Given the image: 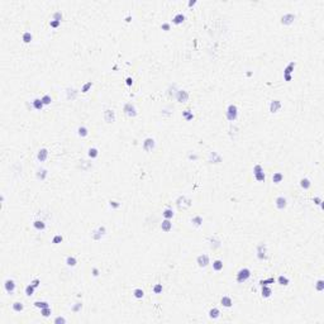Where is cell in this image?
<instances>
[{
    "mask_svg": "<svg viewBox=\"0 0 324 324\" xmlns=\"http://www.w3.org/2000/svg\"><path fill=\"white\" fill-rule=\"evenodd\" d=\"M315 289H317V291H323L324 290V281L318 280L317 284H315Z\"/></svg>",
    "mask_w": 324,
    "mask_h": 324,
    "instance_id": "cell-45",
    "label": "cell"
},
{
    "mask_svg": "<svg viewBox=\"0 0 324 324\" xmlns=\"http://www.w3.org/2000/svg\"><path fill=\"white\" fill-rule=\"evenodd\" d=\"M213 270L214 271H222L223 270V261L222 260H215L214 262H213Z\"/></svg>",
    "mask_w": 324,
    "mask_h": 324,
    "instance_id": "cell-28",
    "label": "cell"
},
{
    "mask_svg": "<svg viewBox=\"0 0 324 324\" xmlns=\"http://www.w3.org/2000/svg\"><path fill=\"white\" fill-rule=\"evenodd\" d=\"M34 290H36V287H34L32 284H29L28 286L25 287V290H24V291H25V295H27V296H32V295L34 294Z\"/></svg>",
    "mask_w": 324,
    "mask_h": 324,
    "instance_id": "cell-39",
    "label": "cell"
},
{
    "mask_svg": "<svg viewBox=\"0 0 324 324\" xmlns=\"http://www.w3.org/2000/svg\"><path fill=\"white\" fill-rule=\"evenodd\" d=\"M33 227L36 228L37 231H44L46 229V223L43 222V220L37 219V220H34V222H33Z\"/></svg>",
    "mask_w": 324,
    "mask_h": 324,
    "instance_id": "cell-22",
    "label": "cell"
},
{
    "mask_svg": "<svg viewBox=\"0 0 324 324\" xmlns=\"http://www.w3.org/2000/svg\"><path fill=\"white\" fill-rule=\"evenodd\" d=\"M289 283H290V280H289L286 276H284V275H280L279 277H277V284H279V285H281V286H287V285H289Z\"/></svg>",
    "mask_w": 324,
    "mask_h": 324,
    "instance_id": "cell-26",
    "label": "cell"
},
{
    "mask_svg": "<svg viewBox=\"0 0 324 324\" xmlns=\"http://www.w3.org/2000/svg\"><path fill=\"white\" fill-rule=\"evenodd\" d=\"M219 315H220V311L218 308H212V309L209 310V318L216 319V318H219Z\"/></svg>",
    "mask_w": 324,
    "mask_h": 324,
    "instance_id": "cell-29",
    "label": "cell"
},
{
    "mask_svg": "<svg viewBox=\"0 0 324 324\" xmlns=\"http://www.w3.org/2000/svg\"><path fill=\"white\" fill-rule=\"evenodd\" d=\"M91 87H93V81H87V82H85L82 85V87H81V93H84V94H86L87 91H89Z\"/></svg>",
    "mask_w": 324,
    "mask_h": 324,
    "instance_id": "cell-38",
    "label": "cell"
},
{
    "mask_svg": "<svg viewBox=\"0 0 324 324\" xmlns=\"http://www.w3.org/2000/svg\"><path fill=\"white\" fill-rule=\"evenodd\" d=\"M41 99H42V101H43L44 105H49L52 103V98L49 96V95H43Z\"/></svg>",
    "mask_w": 324,
    "mask_h": 324,
    "instance_id": "cell-44",
    "label": "cell"
},
{
    "mask_svg": "<svg viewBox=\"0 0 324 324\" xmlns=\"http://www.w3.org/2000/svg\"><path fill=\"white\" fill-rule=\"evenodd\" d=\"M161 229L163 232H170L172 229V223H171V219H163L162 223H161Z\"/></svg>",
    "mask_w": 324,
    "mask_h": 324,
    "instance_id": "cell-15",
    "label": "cell"
},
{
    "mask_svg": "<svg viewBox=\"0 0 324 324\" xmlns=\"http://www.w3.org/2000/svg\"><path fill=\"white\" fill-rule=\"evenodd\" d=\"M41 314H42V317H44V318H48L49 315L52 314V310H51V308H43V309H41Z\"/></svg>",
    "mask_w": 324,
    "mask_h": 324,
    "instance_id": "cell-41",
    "label": "cell"
},
{
    "mask_svg": "<svg viewBox=\"0 0 324 324\" xmlns=\"http://www.w3.org/2000/svg\"><path fill=\"white\" fill-rule=\"evenodd\" d=\"M300 186H302V189H304V190H308V189H310V186H311V182H310V180H309V179H306V177H303L302 180H300Z\"/></svg>",
    "mask_w": 324,
    "mask_h": 324,
    "instance_id": "cell-25",
    "label": "cell"
},
{
    "mask_svg": "<svg viewBox=\"0 0 324 324\" xmlns=\"http://www.w3.org/2000/svg\"><path fill=\"white\" fill-rule=\"evenodd\" d=\"M55 323H56V324H58V323H62V324H63V323H66V319L62 318V317H57V318L55 319Z\"/></svg>",
    "mask_w": 324,
    "mask_h": 324,
    "instance_id": "cell-53",
    "label": "cell"
},
{
    "mask_svg": "<svg viewBox=\"0 0 324 324\" xmlns=\"http://www.w3.org/2000/svg\"><path fill=\"white\" fill-rule=\"evenodd\" d=\"M33 305L36 306V308H38V309H43V308H48L49 304L47 302H39V300H38V302L33 303Z\"/></svg>",
    "mask_w": 324,
    "mask_h": 324,
    "instance_id": "cell-37",
    "label": "cell"
},
{
    "mask_svg": "<svg viewBox=\"0 0 324 324\" xmlns=\"http://www.w3.org/2000/svg\"><path fill=\"white\" fill-rule=\"evenodd\" d=\"M284 79H285V81H291L292 75H284Z\"/></svg>",
    "mask_w": 324,
    "mask_h": 324,
    "instance_id": "cell-56",
    "label": "cell"
},
{
    "mask_svg": "<svg viewBox=\"0 0 324 324\" xmlns=\"http://www.w3.org/2000/svg\"><path fill=\"white\" fill-rule=\"evenodd\" d=\"M283 180H284V175L281 172H275L272 175V181L275 182V184H280Z\"/></svg>",
    "mask_w": 324,
    "mask_h": 324,
    "instance_id": "cell-33",
    "label": "cell"
},
{
    "mask_svg": "<svg viewBox=\"0 0 324 324\" xmlns=\"http://www.w3.org/2000/svg\"><path fill=\"white\" fill-rule=\"evenodd\" d=\"M77 134H79V137H81V138H85V137L89 134V129H87L85 125H81V127L77 128Z\"/></svg>",
    "mask_w": 324,
    "mask_h": 324,
    "instance_id": "cell-23",
    "label": "cell"
},
{
    "mask_svg": "<svg viewBox=\"0 0 324 324\" xmlns=\"http://www.w3.org/2000/svg\"><path fill=\"white\" fill-rule=\"evenodd\" d=\"M162 290H163L162 284H156L155 286H153V292H155V294H161Z\"/></svg>",
    "mask_w": 324,
    "mask_h": 324,
    "instance_id": "cell-47",
    "label": "cell"
},
{
    "mask_svg": "<svg viewBox=\"0 0 324 324\" xmlns=\"http://www.w3.org/2000/svg\"><path fill=\"white\" fill-rule=\"evenodd\" d=\"M30 284H32L33 286L37 289L38 286H39V284H41V280H39V279H33L32 281H30Z\"/></svg>",
    "mask_w": 324,
    "mask_h": 324,
    "instance_id": "cell-51",
    "label": "cell"
},
{
    "mask_svg": "<svg viewBox=\"0 0 324 324\" xmlns=\"http://www.w3.org/2000/svg\"><path fill=\"white\" fill-rule=\"evenodd\" d=\"M131 19H132V17H131V15H128V17L125 18V22H131Z\"/></svg>",
    "mask_w": 324,
    "mask_h": 324,
    "instance_id": "cell-59",
    "label": "cell"
},
{
    "mask_svg": "<svg viewBox=\"0 0 324 324\" xmlns=\"http://www.w3.org/2000/svg\"><path fill=\"white\" fill-rule=\"evenodd\" d=\"M109 205H110L112 208H114V209H118V208L120 207V203H118V201H115V200H110V201H109Z\"/></svg>",
    "mask_w": 324,
    "mask_h": 324,
    "instance_id": "cell-48",
    "label": "cell"
},
{
    "mask_svg": "<svg viewBox=\"0 0 324 324\" xmlns=\"http://www.w3.org/2000/svg\"><path fill=\"white\" fill-rule=\"evenodd\" d=\"M281 106H283V104H281L280 100H272L271 103H270V112L277 113L281 109Z\"/></svg>",
    "mask_w": 324,
    "mask_h": 324,
    "instance_id": "cell-14",
    "label": "cell"
},
{
    "mask_svg": "<svg viewBox=\"0 0 324 324\" xmlns=\"http://www.w3.org/2000/svg\"><path fill=\"white\" fill-rule=\"evenodd\" d=\"M32 105H33V108L36 109V110H42V109H43V106H44L43 101H42V99H38V98H36V99H34V100L32 101Z\"/></svg>",
    "mask_w": 324,
    "mask_h": 324,
    "instance_id": "cell-21",
    "label": "cell"
},
{
    "mask_svg": "<svg viewBox=\"0 0 324 324\" xmlns=\"http://www.w3.org/2000/svg\"><path fill=\"white\" fill-rule=\"evenodd\" d=\"M32 39H33V36H32V33H30V32H24V33H23L22 41L24 42V43H30Z\"/></svg>",
    "mask_w": 324,
    "mask_h": 324,
    "instance_id": "cell-32",
    "label": "cell"
},
{
    "mask_svg": "<svg viewBox=\"0 0 324 324\" xmlns=\"http://www.w3.org/2000/svg\"><path fill=\"white\" fill-rule=\"evenodd\" d=\"M275 205H276V208L279 209V210H284L285 208L287 207V200H286V197L285 196H277L276 197V200H275Z\"/></svg>",
    "mask_w": 324,
    "mask_h": 324,
    "instance_id": "cell-8",
    "label": "cell"
},
{
    "mask_svg": "<svg viewBox=\"0 0 324 324\" xmlns=\"http://www.w3.org/2000/svg\"><path fill=\"white\" fill-rule=\"evenodd\" d=\"M11 308H13V310L17 311V313H20V311L24 310V305H23L20 302H15V303H13Z\"/></svg>",
    "mask_w": 324,
    "mask_h": 324,
    "instance_id": "cell-31",
    "label": "cell"
},
{
    "mask_svg": "<svg viewBox=\"0 0 324 324\" xmlns=\"http://www.w3.org/2000/svg\"><path fill=\"white\" fill-rule=\"evenodd\" d=\"M53 20H58V22H61L62 20V18H63V15H62V13H61V11H55V13H53Z\"/></svg>",
    "mask_w": 324,
    "mask_h": 324,
    "instance_id": "cell-46",
    "label": "cell"
},
{
    "mask_svg": "<svg viewBox=\"0 0 324 324\" xmlns=\"http://www.w3.org/2000/svg\"><path fill=\"white\" fill-rule=\"evenodd\" d=\"M104 119L106 123H113L115 120V112L113 109H106L104 112Z\"/></svg>",
    "mask_w": 324,
    "mask_h": 324,
    "instance_id": "cell-12",
    "label": "cell"
},
{
    "mask_svg": "<svg viewBox=\"0 0 324 324\" xmlns=\"http://www.w3.org/2000/svg\"><path fill=\"white\" fill-rule=\"evenodd\" d=\"M182 117H184L185 120H188V122H190V120L194 119V114H193V112H190L189 109H186V110H184V112H182Z\"/></svg>",
    "mask_w": 324,
    "mask_h": 324,
    "instance_id": "cell-35",
    "label": "cell"
},
{
    "mask_svg": "<svg viewBox=\"0 0 324 324\" xmlns=\"http://www.w3.org/2000/svg\"><path fill=\"white\" fill-rule=\"evenodd\" d=\"M266 248H267L266 243H260V245L257 246V258L258 260H261V261L267 260V251H266Z\"/></svg>",
    "mask_w": 324,
    "mask_h": 324,
    "instance_id": "cell-4",
    "label": "cell"
},
{
    "mask_svg": "<svg viewBox=\"0 0 324 324\" xmlns=\"http://www.w3.org/2000/svg\"><path fill=\"white\" fill-rule=\"evenodd\" d=\"M185 19H186L185 14H182V13H177V14L172 18V23H174V24H176V25H179V24H182V23L185 22Z\"/></svg>",
    "mask_w": 324,
    "mask_h": 324,
    "instance_id": "cell-17",
    "label": "cell"
},
{
    "mask_svg": "<svg viewBox=\"0 0 324 324\" xmlns=\"http://www.w3.org/2000/svg\"><path fill=\"white\" fill-rule=\"evenodd\" d=\"M314 203L317 204V205H322V203H323V201H322V199H320V197L315 196V197H314Z\"/></svg>",
    "mask_w": 324,
    "mask_h": 324,
    "instance_id": "cell-55",
    "label": "cell"
},
{
    "mask_svg": "<svg viewBox=\"0 0 324 324\" xmlns=\"http://www.w3.org/2000/svg\"><path fill=\"white\" fill-rule=\"evenodd\" d=\"M48 158V150L47 148H41L37 153V160L39 162H44Z\"/></svg>",
    "mask_w": 324,
    "mask_h": 324,
    "instance_id": "cell-13",
    "label": "cell"
},
{
    "mask_svg": "<svg viewBox=\"0 0 324 324\" xmlns=\"http://www.w3.org/2000/svg\"><path fill=\"white\" fill-rule=\"evenodd\" d=\"M123 112L127 114L129 118H134L137 115V109H136L134 104H132V103H127V104H124Z\"/></svg>",
    "mask_w": 324,
    "mask_h": 324,
    "instance_id": "cell-5",
    "label": "cell"
},
{
    "mask_svg": "<svg viewBox=\"0 0 324 324\" xmlns=\"http://www.w3.org/2000/svg\"><path fill=\"white\" fill-rule=\"evenodd\" d=\"M66 265L68 267H75L77 265V260L74 257V256H67L66 257Z\"/></svg>",
    "mask_w": 324,
    "mask_h": 324,
    "instance_id": "cell-27",
    "label": "cell"
},
{
    "mask_svg": "<svg viewBox=\"0 0 324 324\" xmlns=\"http://www.w3.org/2000/svg\"><path fill=\"white\" fill-rule=\"evenodd\" d=\"M162 215H163V218H165V219H172L174 215H175V213H174L172 209L167 208V209H165V210H163Z\"/></svg>",
    "mask_w": 324,
    "mask_h": 324,
    "instance_id": "cell-30",
    "label": "cell"
},
{
    "mask_svg": "<svg viewBox=\"0 0 324 324\" xmlns=\"http://www.w3.org/2000/svg\"><path fill=\"white\" fill-rule=\"evenodd\" d=\"M105 232H106V229H105V227H99L96 231L94 232L93 233V238L95 239V241H98V239H100L103 235L105 234Z\"/></svg>",
    "mask_w": 324,
    "mask_h": 324,
    "instance_id": "cell-16",
    "label": "cell"
},
{
    "mask_svg": "<svg viewBox=\"0 0 324 324\" xmlns=\"http://www.w3.org/2000/svg\"><path fill=\"white\" fill-rule=\"evenodd\" d=\"M226 117L227 119L229 122H234L235 119L238 118V108L237 105L234 104H229L227 108V112H226Z\"/></svg>",
    "mask_w": 324,
    "mask_h": 324,
    "instance_id": "cell-2",
    "label": "cell"
},
{
    "mask_svg": "<svg viewBox=\"0 0 324 324\" xmlns=\"http://www.w3.org/2000/svg\"><path fill=\"white\" fill-rule=\"evenodd\" d=\"M62 241H63V237H62V235H60V234H56L55 237L52 238V243H53V245H58V243H61Z\"/></svg>",
    "mask_w": 324,
    "mask_h": 324,
    "instance_id": "cell-43",
    "label": "cell"
},
{
    "mask_svg": "<svg viewBox=\"0 0 324 324\" xmlns=\"http://www.w3.org/2000/svg\"><path fill=\"white\" fill-rule=\"evenodd\" d=\"M4 289H5V291L8 292V294H13L14 290H15V281L11 280V279L5 280V283H4Z\"/></svg>",
    "mask_w": 324,
    "mask_h": 324,
    "instance_id": "cell-11",
    "label": "cell"
},
{
    "mask_svg": "<svg viewBox=\"0 0 324 324\" xmlns=\"http://www.w3.org/2000/svg\"><path fill=\"white\" fill-rule=\"evenodd\" d=\"M296 19V15L295 14H292V13H286V14H284L283 17H281V23H283V24H285V25H289V24H291V23H294V20Z\"/></svg>",
    "mask_w": 324,
    "mask_h": 324,
    "instance_id": "cell-9",
    "label": "cell"
},
{
    "mask_svg": "<svg viewBox=\"0 0 324 324\" xmlns=\"http://www.w3.org/2000/svg\"><path fill=\"white\" fill-rule=\"evenodd\" d=\"M93 275L96 277V276H99V268H96V267H93Z\"/></svg>",
    "mask_w": 324,
    "mask_h": 324,
    "instance_id": "cell-57",
    "label": "cell"
},
{
    "mask_svg": "<svg viewBox=\"0 0 324 324\" xmlns=\"http://www.w3.org/2000/svg\"><path fill=\"white\" fill-rule=\"evenodd\" d=\"M275 279L273 277H270V279H266V280H261L260 281V285L261 286H264V285H270V284H275Z\"/></svg>",
    "mask_w": 324,
    "mask_h": 324,
    "instance_id": "cell-42",
    "label": "cell"
},
{
    "mask_svg": "<svg viewBox=\"0 0 324 324\" xmlns=\"http://www.w3.org/2000/svg\"><path fill=\"white\" fill-rule=\"evenodd\" d=\"M82 308V304L81 303H76V305L72 306V311H75V313H77V311Z\"/></svg>",
    "mask_w": 324,
    "mask_h": 324,
    "instance_id": "cell-50",
    "label": "cell"
},
{
    "mask_svg": "<svg viewBox=\"0 0 324 324\" xmlns=\"http://www.w3.org/2000/svg\"><path fill=\"white\" fill-rule=\"evenodd\" d=\"M191 223L194 224V226H196V227H200L201 224H203V218H201L200 215H195V216H193V218H191Z\"/></svg>",
    "mask_w": 324,
    "mask_h": 324,
    "instance_id": "cell-34",
    "label": "cell"
},
{
    "mask_svg": "<svg viewBox=\"0 0 324 324\" xmlns=\"http://www.w3.org/2000/svg\"><path fill=\"white\" fill-rule=\"evenodd\" d=\"M170 27H171L170 23H162V24H161V29L166 30V32H167V30H170Z\"/></svg>",
    "mask_w": 324,
    "mask_h": 324,
    "instance_id": "cell-52",
    "label": "cell"
},
{
    "mask_svg": "<svg viewBox=\"0 0 324 324\" xmlns=\"http://www.w3.org/2000/svg\"><path fill=\"white\" fill-rule=\"evenodd\" d=\"M189 98H190V95L186 90H179L176 93V100L179 103H186L189 100Z\"/></svg>",
    "mask_w": 324,
    "mask_h": 324,
    "instance_id": "cell-10",
    "label": "cell"
},
{
    "mask_svg": "<svg viewBox=\"0 0 324 324\" xmlns=\"http://www.w3.org/2000/svg\"><path fill=\"white\" fill-rule=\"evenodd\" d=\"M250 277H251V270L248 267H243L237 272V277H235V279H237L238 284H243V283H246Z\"/></svg>",
    "mask_w": 324,
    "mask_h": 324,
    "instance_id": "cell-1",
    "label": "cell"
},
{
    "mask_svg": "<svg viewBox=\"0 0 324 324\" xmlns=\"http://www.w3.org/2000/svg\"><path fill=\"white\" fill-rule=\"evenodd\" d=\"M87 156H89L90 158H96L98 156H99V150L98 148H95V147H90L89 150H87Z\"/></svg>",
    "mask_w": 324,
    "mask_h": 324,
    "instance_id": "cell-24",
    "label": "cell"
},
{
    "mask_svg": "<svg viewBox=\"0 0 324 324\" xmlns=\"http://www.w3.org/2000/svg\"><path fill=\"white\" fill-rule=\"evenodd\" d=\"M37 177L39 179V180H44V179L47 177V170H46V169L38 170V172H37Z\"/></svg>",
    "mask_w": 324,
    "mask_h": 324,
    "instance_id": "cell-40",
    "label": "cell"
},
{
    "mask_svg": "<svg viewBox=\"0 0 324 324\" xmlns=\"http://www.w3.org/2000/svg\"><path fill=\"white\" fill-rule=\"evenodd\" d=\"M196 262H197V265H199V267H207V266L210 264V258H209L208 254L203 253V254H199V256H197Z\"/></svg>",
    "mask_w": 324,
    "mask_h": 324,
    "instance_id": "cell-6",
    "label": "cell"
},
{
    "mask_svg": "<svg viewBox=\"0 0 324 324\" xmlns=\"http://www.w3.org/2000/svg\"><path fill=\"white\" fill-rule=\"evenodd\" d=\"M271 294H272L271 287H270L268 285H264V286H262V289H261V295H262V298L267 299V298H270V296H271Z\"/></svg>",
    "mask_w": 324,
    "mask_h": 324,
    "instance_id": "cell-19",
    "label": "cell"
},
{
    "mask_svg": "<svg viewBox=\"0 0 324 324\" xmlns=\"http://www.w3.org/2000/svg\"><path fill=\"white\" fill-rule=\"evenodd\" d=\"M195 4H196V0H190L188 5H189V6H193V5H195Z\"/></svg>",
    "mask_w": 324,
    "mask_h": 324,
    "instance_id": "cell-58",
    "label": "cell"
},
{
    "mask_svg": "<svg viewBox=\"0 0 324 324\" xmlns=\"http://www.w3.org/2000/svg\"><path fill=\"white\" fill-rule=\"evenodd\" d=\"M155 147H156V141L152 138V137H148V138H146L143 141V150L146 152L152 151Z\"/></svg>",
    "mask_w": 324,
    "mask_h": 324,
    "instance_id": "cell-7",
    "label": "cell"
},
{
    "mask_svg": "<svg viewBox=\"0 0 324 324\" xmlns=\"http://www.w3.org/2000/svg\"><path fill=\"white\" fill-rule=\"evenodd\" d=\"M253 175H254V179L258 181V182H264L266 180V175L264 172V167H262L260 163L253 166Z\"/></svg>",
    "mask_w": 324,
    "mask_h": 324,
    "instance_id": "cell-3",
    "label": "cell"
},
{
    "mask_svg": "<svg viewBox=\"0 0 324 324\" xmlns=\"http://www.w3.org/2000/svg\"><path fill=\"white\" fill-rule=\"evenodd\" d=\"M220 304L224 306V308H232V305H233V300H232L231 296H223L222 299H220Z\"/></svg>",
    "mask_w": 324,
    "mask_h": 324,
    "instance_id": "cell-18",
    "label": "cell"
},
{
    "mask_svg": "<svg viewBox=\"0 0 324 324\" xmlns=\"http://www.w3.org/2000/svg\"><path fill=\"white\" fill-rule=\"evenodd\" d=\"M133 296H134L136 299H142L143 296H144V291L142 290V289H134V290H133Z\"/></svg>",
    "mask_w": 324,
    "mask_h": 324,
    "instance_id": "cell-36",
    "label": "cell"
},
{
    "mask_svg": "<svg viewBox=\"0 0 324 324\" xmlns=\"http://www.w3.org/2000/svg\"><path fill=\"white\" fill-rule=\"evenodd\" d=\"M295 66H296V62H295V61H291V62L284 68V75H291L292 71H294V68H295Z\"/></svg>",
    "mask_w": 324,
    "mask_h": 324,
    "instance_id": "cell-20",
    "label": "cell"
},
{
    "mask_svg": "<svg viewBox=\"0 0 324 324\" xmlns=\"http://www.w3.org/2000/svg\"><path fill=\"white\" fill-rule=\"evenodd\" d=\"M125 84H127V86H129V87H131V86L133 85V79L131 77V76L125 79Z\"/></svg>",
    "mask_w": 324,
    "mask_h": 324,
    "instance_id": "cell-54",
    "label": "cell"
},
{
    "mask_svg": "<svg viewBox=\"0 0 324 324\" xmlns=\"http://www.w3.org/2000/svg\"><path fill=\"white\" fill-rule=\"evenodd\" d=\"M60 24H61V22H58V20H53V19H52L51 22H49V25H51L52 28H58Z\"/></svg>",
    "mask_w": 324,
    "mask_h": 324,
    "instance_id": "cell-49",
    "label": "cell"
}]
</instances>
